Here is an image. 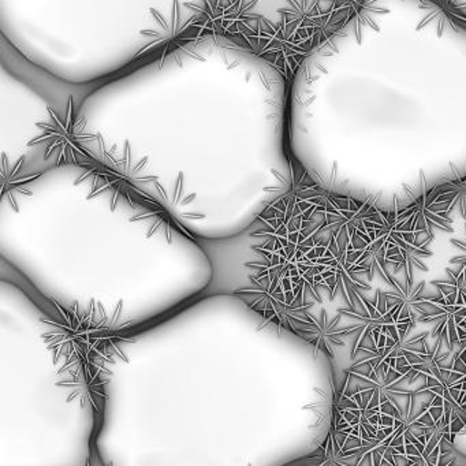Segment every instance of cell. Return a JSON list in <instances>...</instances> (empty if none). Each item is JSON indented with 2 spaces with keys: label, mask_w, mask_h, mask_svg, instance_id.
<instances>
[{
  "label": "cell",
  "mask_w": 466,
  "mask_h": 466,
  "mask_svg": "<svg viewBox=\"0 0 466 466\" xmlns=\"http://www.w3.org/2000/svg\"><path fill=\"white\" fill-rule=\"evenodd\" d=\"M421 18L416 31L430 29L438 37L447 32H461L466 28V0H419Z\"/></svg>",
  "instance_id": "cell-3"
},
{
  "label": "cell",
  "mask_w": 466,
  "mask_h": 466,
  "mask_svg": "<svg viewBox=\"0 0 466 466\" xmlns=\"http://www.w3.org/2000/svg\"><path fill=\"white\" fill-rule=\"evenodd\" d=\"M288 4L280 13L290 32L301 37L307 47L321 45L334 35L335 28L327 21L319 0H288Z\"/></svg>",
  "instance_id": "cell-2"
},
{
  "label": "cell",
  "mask_w": 466,
  "mask_h": 466,
  "mask_svg": "<svg viewBox=\"0 0 466 466\" xmlns=\"http://www.w3.org/2000/svg\"><path fill=\"white\" fill-rule=\"evenodd\" d=\"M329 2L327 21L335 29L353 26L357 45H362L367 29L380 31V17L389 15V9L381 6L380 0H324Z\"/></svg>",
  "instance_id": "cell-1"
}]
</instances>
